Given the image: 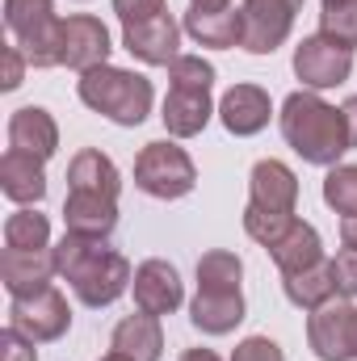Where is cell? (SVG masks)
Returning <instances> with one entry per match:
<instances>
[{
  "label": "cell",
  "mask_w": 357,
  "mask_h": 361,
  "mask_svg": "<svg viewBox=\"0 0 357 361\" xmlns=\"http://www.w3.org/2000/svg\"><path fill=\"white\" fill-rule=\"evenodd\" d=\"M55 269L59 277L72 281L76 298L85 307H109L126 294V286L135 281L131 261L122 252H114L105 240H92V235H63L55 248Z\"/></svg>",
  "instance_id": "1"
},
{
  "label": "cell",
  "mask_w": 357,
  "mask_h": 361,
  "mask_svg": "<svg viewBox=\"0 0 357 361\" xmlns=\"http://www.w3.org/2000/svg\"><path fill=\"white\" fill-rule=\"evenodd\" d=\"M282 139L307 164H320V169H337V160L349 152L345 114L307 89L290 92L282 101Z\"/></svg>",
  "instance_id": "2"
},
{
  "label": "cell",
  "mask_w": 357,
  "mask_h": 361,
  "mask_svg": "<svg viewBox=\"0 0 357 361\" xmlns=\"http://www.w3.org/2000/svg\"><path fill=\"white\" fill-rule=\"evenodd\" d=\"M76 92L89 109H97L101 118H109L118 126H139L152 114V97H156L147 76L126 72V68H109V63L85 72L76 80Z\"/></svg>",
  "instance_id": "3"
},
{
  "label": "cell",
  "mask_w": 357,
  "mask_h": 361,
  "mask_svg": "<svg viewBox=\"0 0 357 361\" xmlns=\"http://www.w3.org/2000/svg\"><path fill=\"white\" fill-rule=\"evenodd\" d=\"M4 25L30 68H59L63 17H55V0H4Z\"/></svg>",
  "instance_id": "4"
},
{
  "label": "cell",
  "mask_w": 357,
  "mask_h": 361,
  "mask_svg": "<svg viewBox=\"0 0 357 361\" xmlns=\"http://www.w3.org/2000/svg\"><path fill=\"white\" fill-rule=\"evenodd\" d=\"M135 185L147 193V197H160V202H173V197H185L193 185H198V169L189 160V152L177 147V143H147L135 160Z\"/></svg>",
  "instance_id": "5"
},
{
  "label": "cell",
  "mask_w": 357,
  "mask_h": 361,
  "mask_svg": "<svg viewBox=\"0 0 357 361\" xmlns=\"http://www.w3.org/2000/svg\"><path fill=\"white\" fill-rule=\"evenodd\" d=\"M307 345L320 361H353L357 357V307L345 298H332L311 311L307 319Z\"/></svg>",
  "instance_id": "6"
},
{
  "label": "cell",
  "mask_w": 357,
  "mask_h": 361,
  "mask_svg": "<svg viewBox=\"0 0 357 361\" xmlns=\"http://www.w3.org/2000/svg\"><path fill=\"white\" fill-rule=\"evenodd\" d=\"M8 328H17L25 341H34V345H51V341H59L68 328H72V311H68V298L55 290V286H47V290H38V294H30V298H13V307H8Z\"/></svg>",
  "instance_id": "7"
},
{
  "label": "cell",
  "mask_w": 357,
  "mask_h": 361,
  "mask_svg": "<svg viewBox=\"0 0 357 361\" xmlns=\"http://www.w3.org/2000/svg\"><path fill=\"white\" fill-rule=\"evenodd\" d=\"M349 72H353V51L324 34H311L294 47V76L303 80V89H337L349 80Z\"/></svg>",
  "instance_id": "8"
},
{
  "label": "cell",
  "mask_w": 357,
  "mask_h": 361,
  "mask_svg": "<svg viewBox=\"0 0 357 361\" xmlns=\"http://www.w3.org/2000/svg\"><path fill=\"white\" fill-rule=\"evenodd\" d=\"M109 30L89 17V13H76V17H68L63 21V30H59V68H72V72H92V68H101V63H109Z\"/></svg>",
  "instance_id": "9"
},
{
  "label": "cell",
  "mask_w": 357,
  "mask_h": 361,
  "mask_svg": "<svg viewBox=\"0 0 357 361\" xmlns=\"http://www.w3.org/2000/svg\"><path fill=\"white\" fill-rule=\"evenodd\" d=\"M294 4L290 0H244V51L248 55H273L290 30H294Z\"/></svg>",
  "instance_id": "10"
},
{
  "label": "cell",
  "mask_w": 357,
  "mask_h": 361,
  "mask_svg": "<svg viewBox=\"0 0 357 361\" xmlns=\"http://www.w3.org/2000/svg\"><path fill=\"white\" fill-rule=\"evenodd\" d=\"M122 47L139 59V63H152V68H169L181 51V25L160 13L152 21H135V25H122Z\"/></svg>",
  "instance_id": "11"
},
{
  "label": "cell",
  "mask_w": 357,
  "mask_h": 361,
  "mask_svg": "<svg viewBox=\"0 0 357 361\" xmlns=\"http://www.w3.org/2000/svg\"><path fill=\"white\" fill-rule=\"evenodd\" d=\"M131 290H135V307L143 311V315H173L181 307V298H185V290H181V273L169 265V261H143L139 269H135V281H131Z\"/></svg>",
  "instance_id": "12"
},
{
  "label": "cell",
  "mask_w": 357,
  "mask_h": 361,
  "mask_svg": "<svg viewBox=\"0 0 357 361\" xmlns=\"http://www.w3.org/2000/svg\"><path fill=\"white\" fill-rule=\"evenodd\" d=\"M214 105H210V89L202 85H169V97H164V126L173 139H193L206 130Z\"/></svg>",
  "instance_id": "13"
},
{
  "label": "cell",
  "mask_w": 357,
  "mask_h": 361,
  "mask_svg": "<svg viewBox=\"0 0 357 361\" xmlns=\"http://www.w3.org/2000/svg\"><path fill=\"white\" fill-rule=\"evenodd\" d=\"M219 118H223V126H227L236 139H248V135L265 130L269 118H273L269 92L261 89V85H236V89H227L223 101H219Z\"/></svg>",
  "instance_id": "14"
},
{
  "label": "cell",
  "mask_w": 357,
  "mask_h": 361,
  "mask_svg": "<svg viewBox=\"0 0 357 361\" xmlns=\"http://www.w3.org/2000/svg\"><path fill=\"white\" fill-rule=\"evenodd\" d=\"M298 202V177L282 160H261L248 177V206L269 214H294Z\"/></svg>",
  "instance_id": "15"
},
{
  "label": "cell",
  "mask_w": 357,
  "mask_h": 361,
  "mask_svg": "<svg viewBox=\"0 0 357 361\" xmlns=\"http://www.w3.org/2000/svg\"><path fill=\"white\" fill-rule=\"evenodd\" d=\"M8 147L25 152V156H38L47 164L59 152V126H55V118L42 105H21L8 118Z\"/></svg>",
  "instance_id": "16"
},
{
  "label": "cell",
  "mask_w": 357,
  "mask_h": 361,
  "mask_svg": "<svg viewBox=\"0 0 357 361\" xmlns=\"http://www.w3.org/2000/svg\"><path fill=\"white\" fill-rule=\"evenodd\" d=\"M55 273L59 269H55V252H51V248H42V252L4 248V257H0V281H4V290H8L13 298H30V294L47 290Z\"/></svg>",
  "instance_id": "17"
},
{
  "label": "cell",
  "mask_w": 357,
  "mask_h": 361,
  "mask_svg": "<svg viewBox=\"0 0 357 361\" xmlns=\"http://www.w3.org/2000/svg\"><path fill=\"white\" fill-rule=\"evenodd\" d=\"M63 227H68L72 235H92V240H105V235L118 227V197L68 189V202H63Z\"/></svg>",
  "instance_id": "18"
},
{
  "label": "cell",
  "mask_w": 357,
  "mask_h": 361,
  "mask_svg": "<svg viewBox=\"0 0 357 361\" xmlns=\"http://www.w3.org/2000/svg\"><path fill=\"white\" fill-rule=\"evenodd\" d=\"M189 319L206 336H227L244 319V294L240 290H198V298L189 307Z\"/></svg>",
  "instance_id": "19"
},
{
  "label": "cell",
  "mask_w": 357,
  "mask_h": 361,
  "mask_svg": "<svg viewBox=\"0 0 357 361\" xmlns=\"http://www.w3.org/2000/svg\"><path fill=\"white\" fill-rule=\"evenodd\" d=\"M0 189H4V197H13L17 206H34V202H42V197H47V173H42V160L8 147L4 160H0Z\"/></svg>",
  "instance_id": "20"
},
{
  "label": "cell",
  "mask_w": 357,
  "mask_h": 361,
  "mask_svg": "<svg viewBox=\"0 0 357 361\" xmlns=\"http://www.w3.org/2000/svg\"><path fill=\"white\" fill-rule=\"evenodd\" d=\"M282 290H286V298H290L294 307L315 311V307H324V302H332V298L341 294V286H337V265L324 257V261L311 265V269L282 273Z\"/></svg>",
  "instance_id": "21"
},
{
  "label": "cell",
  "mask_w": 357,
  "mask_h": 361,
  "mask_svg": "<svg viewBox=\"0 0 357 361\" xmlns=\"http://www.w3.org/2000/svg\"><path fill=\"white\" fill-rule=\"evenodd\" d=\"M185 34L202 47H219V51H231L244 42V8H219V13H198L189 8L185 13Z\"/></svg>",
  "instance_id": "22"
},
{
  "label": "cell",
  "mask_w": 357,
  "mask_h": 361,
  "mask_svg": "<svg viewBox=\"0 0 357 361\" xmlns=\"http://www.w3.org/2000/svg\"><path fill=\"white\" fill-rule=\"evenodd\" d=\"M114 353L131 361H160L164 353V332H160V319L156 315H126L118 328H114V341H109Z\"/></svg>",
  "instance_id": "23"
},
{
  "label": "cell",
  "mask_w": 357,
  "mask_h": 361,
  "mask_svg": "<svg viewBox=\"0 0 357 361\" xmlns=\"http://www.w3.org/2000/svg\"><path fill=\"white\" fill-rule=\"evenodd\" d=\"M269 257H273V265L282 273H298V269H311V265H320L324 261V244H320V231L311 227V223H303V219H294V227L269 248Z\"/></svg>",
  "instance_id": "24"
},
{
  "label": "cell",
  "mask_w": 357,
  "mask_h": 361,
  "mask_svg": "<svg viewBox=\"0 0 357 361\" xmlns=\"http://www.w3.org/2000/svg\"><path fill=\"white\" fill-rule=\"evenodd\" d=\"M68 189L118 197L122 177H118V169H114V160H109V156H101L97 147H85V152H76V156H72V164H68Z\"/></svg>",
  "instance_id": "25"
},
{
  "label": "cell",
  "mask_w": 357,
  "mask_h": 361,
  "mask_svg": "<svg viewBox=\"0 0 357 361\" xmlns=\"http://www.w3.org/2000/svg\"><path fill=\"white\" fill-rule=\"evenodd\" d=\"M4 248H17V252H42V248H51V223H47V214H38V210L8 214V223H4Z\"/></svg>",
  "instance_id": "26"
},
{
  "label": "cell",
  "mask_w": 357,
  "mask_h": 361,
  "mask_svg": "<svg viewBox=\"0 0 357 361\" xmlns=\"http://www.w3.org/2000/svg\"><path fill=\"white\" fill-rule=\"evenodd\" d=\"M240 277H244V265L236 252H206L198 261V290H240Z\"/></svg>",
  "instance_id": "27"
},
{
  "label": "cell",
  "mask_w": 357,
  "mask_h": 361,
  "mask_svg": "<svg viewBox=\"0 0 357 361\" xmlns=\"http://www.w3.org/2000/svg\"><path fill=\"white\" fill-rule=\"evenodd\" d=\"M324 202L337 214H357V164H337L324 177Z\"/></svg>",
  "instance_id": "28"
},
{
  "label": "cell",
  "mask_w": 357,
  "mask_h": 361,
  "mask_svg": "<svg viewBox=\"0 0 357 361\" xmlns=\"http://www.w3.org/2000/svg\"><path fill=\"white\" fill-rule=\"evenodd\" d=\"M290 227H294V214H269V210H257V206L244 210V231H248L257 244H265V248H273Z\"/></svg>",
  "instance_id": "29"
},
{
  "label": "cell",
  "mask_w": 357,
  "mask_h": 361,
  "mask_svg": "<svg viewBox=\"0 0 357 361\" xmlns=\"http://www.w3.org/2000/svg\"><path fill=\"white\" fill-rule=\"evenodd\" d=\"M320 34L353 51V47H357V4H341V8H324V13H320Z\"/></svg>",
  "instance_id": "30"
},
{
  "label": "cell",
  "mask_w": 357,
  "mask_h": 361,
  "mask_svg": "<svg viewBox=\"0 0 357 361\" xmlns=\"http://www.w3.org/2000/svg\"><path fill=\"white\" fill-rule=\"evenodd\" d=\"M169 80L173 85H202V89H210L214 85V63H206L202 55H177L169 63Z\"/></svg>",
  "instance_id": "31"
},
{
  "label": "cell",
  "mask_w": 357,
  "mask_h": 361,
  "mask_svg": "<svg viewBox=\"0 0 357 361\" xmlns=\"http://www.w3.org/2000/svg\"><path fill=\"white\" fill-rule=\"evenodd\" d=\"M114 13L122 25H135V21H152L160 13H169L164 0H114Z\"/></svg>",
  "instance_id": "32"
},
{
  "label": "cell",
  "mask_w": 357,
  "mask_h": 361,
  "mask_svg": "<svg viewBox=\"0 0 357 361\" xmlns=\"http://www.w3.org/2000/svg\"><path fill=\"white\" fill-rule=\"evenodd\" d=\"M231 361H286V357H282V345H277V341H269V336H248V341L236 345Z\"/></svg>",
  "instance_id": "33"
},
{
  "label": "cell",
  "mask_w": 357,
  "mask_h": 361,
  "mask_svg": "<svg viewBox=\"0 0 357 361\" xmlns=\"http://www.w3.org/2000/svg\"><path fill=\"white\" fill-rule=\"evenodd\" d=\"M0 361H38L34 341H25L17 328H4L0 332Z\"/></svg>",
  "instance_id": "34"
},
{
  "label": "cell",
  "mask_w": 357,
  "mask_h": 361,
  "mask_svg": "<svg viewBox=\"0 0 357 361\" xmlns=\"http://www.w3.org/2000/svg\"><path fill=\"white\" fill-rule=\"evenodd\" d=\"M25 63H30V59L21 55V47H17V42H8V47H4V76H0V89H4V92L17 89V85H21V76H25Z\"/></svg>",
  "instance_id": "35"
},
{
  "label": "cell",
  "mask_w": 357,
  "mask_h": 361,
  "mask_svg": "<svg viewBox=\"0 0 357 361\" xmlns=\"http://www.w3.org/2000/svg\"><path fill=\"white\" fill-rule=\"evenodd\" d=\"M332 265H337V286H341V294H345V298H357V252L345 248Z\"/></svg>",
  "instance_id": "36"
},
{
  "label": "cell",
  "mask_w": 357,
  "mask_h": 361,
  "mask_svg": "<svg viewBox=\"0 0 357 361\" xmlns=\"http://www.w3.org/2000/svg\"><path fill=\"white\" fill-rule=\"evenodd\" d=\"M341 114H345V130H349V147H357V97H349V101L341 105Z\"/></svg>",
  "instance_id": "37"
},
{
  "label": "cell",
  "mask_w": 357,
  "mask_h": 361,
  "mask_svg": "<svg viewBox=\"0 0 357 361\" xmlns=\"http://www.w3.org/2000/svg\"><path fill=\"white\" fill-rule=\"evenodd\" d=\"M341 244L357 252V214H341Z\"/></svg>",
  "instance_id": "38"
},
{
  "label": "cell",
  "mask_w": 357,
  "mask_h": 361,
  "mask_svg": "<svg viewBox=\"0 0 357 361\" xmlns=\"http://www.w3.org/2000/svg\"><path fill=\"white\" fill-rule=\"evenodd\" d=\"M189 8H198V13H219V8H231V0H189Z\"/></svg>",
  "instance_id": "39"
},
{
  "label": "cell",
  "mask_w": 357,
  "mask_h": 361,
  "mask_svg": "<svg viewBox=\"0 0 357 361\" xmlns=\"http://www.w3.org/2000/svg\"><path fill=\"white\" fill-rule=\"evenodd\" d=\"M181 361H219L210 349H189V353H181Z\"/></svg>",
  "instance_id": "40"
},
{
  "label": "cell",
  "mask_w": 357,
  "mask_h": 361,
  "mask_svg": "<svg viewBox=\"0 0 357 361\" xmlns=\"http://www.w3.org/2000/svg\"><path fill=\"white\" fill-rule=\"evenodd\" d=\"M341 4H357V0H324V8H341Z\"/></svg>",
  "instance_id": "41"
},
{
  "label": "cell",
  "mask_w": 357,
  "mask_h": 361,
  "mask_svg": "<svg viewBox=\"0 0 357 361\" xmlns=\"http://www.w3.org/2000/svg\"><path fill=\"white\" fill-rule=\"evenodd\" d=\"M101 361H131V357H122V353H109V357H101Z\"/></svg>",
  "instance_id": "42"
},
{
  "label": "cell",
  "mask_w": 357,
  "mask_h": 361,
  "mask_svg": "<svg viewBox=\"0 0 357 361\" xmlns=\"http://www.w3.org/2000/svg\"><path fill=\"white\" fill-rule=\"evenodd\" d=\"M290 4H294V8H303V0H290Z\"/></svg>",
  "instance_id": "43"
}]
</instances>
